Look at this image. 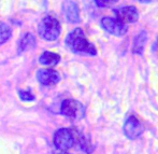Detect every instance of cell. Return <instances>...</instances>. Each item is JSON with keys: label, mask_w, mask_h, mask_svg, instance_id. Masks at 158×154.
I'll use <instances>...</instances> for the list:
<instances>
[{"label": "cell", "mask_w": 158, "mask_h": 154, "mask_svg": "<svg viewBox=\"0 0 158 154\" xmlns=\"http://www.w3.org/2000/svg\"><path fill=\"white\" fill-rule=\"evenodd\" d=\"M66 44L72 52L77 54L92 55V56L97 54V49L92 42L88 41L81 28H75L67 36Z\"/></svg>", "instance_id": "1"}, {"label": "cell", "mask_w": 158, "mask_h": 154, "mask_svg": "<svg viewBox=\"0 0 158 154\" xmlns=\"http://www.w3.org/2000/svg\"><path fill=\"white\" fill-rule=\"evenodd\" d=\"M60 24L55 17L53 16H46L40 22L38 31L41 38L48 41H53L56 40L60 35Z\"/></svg>", "instance_id": "2"}, {"label": "cell", "mask_w": 158, "mask_h": 154, "mask_svg": "<svg viewBox=\"0 0 158 154\" xmlns=\"http://www.w3.org/2000/svg\"><path fill=\"white\" fill-rule=\"evenodd\" d=\"M53 142L57 150L67 151L75 142V131L70 128H59L55 131Z\"/></svg>", "instance_id": "3"}, {"label": "cell", "mask_w": 158, "mask_h": 154, "mask_svg": "<svg viewBox=\"0 0 158 154\" xmlns=\"http://www.w3.org/2000/svg\"><path fill=\"white\" fill-rule=\"evenodd\" d=\"M61 113L67 118L73 120H80L85 115V108L80 101L74 99H66L61 102Z\"/></svg>", "instance_id": "4"}, {"label": "cell", "mask_w": 158, "mask_h": 154, "mask_svg": "<svg viewBox=\"0 0 158 154\" xmlns=\"http://www.w3.org/2000/svg\"><path fill=\"white\" fill-rule=\"evenodd\" d=\"M101 26L106 31L113 36L122 37L128 31V27L125 23L117 19L116 17H102L101 19Z\"/></svg>", "instance_id": "5"}, {"label": "cell", "mask_w": 158, "mask_h": 154, "mask_svg": "<svg viewBox=\"0 0 158 154\" xmlns=\"http://www.w3.org/2000/svg\"><path fill=\"white\" fill-rule=\"evenodd\" d=\"M123 130L127 138L137 139L143 134L144 127L137 118L133 117V115H130V117L127 118V120L125 121Z\"/></svg>", "instance_id": "6"}, {"label": "cell", "mask_w": 158, "mask_h": 154, "mask_svg": "<svg viewBox=\"0 0 158 154\" xmlns=\"http://www.w3.org/2000/svg\"><path fill=\"white\" fill-rule=\"evenodd\" d=\"M113 12H114L117 19H119L125 24L135 23L139 19V12L133 6H119L117 9H114Z\"/></svg>", "instance_id": "7"}, {"label": "cell", "mask_w": 158, "mask_h": 154, "mask_svg": "<svg viewBox=\"0 0 158 154\" xmlns=\"http://www.w3.org/2000/svg\"><path fill=\"white\" fill-rule=\"evenodd\" d=\"M37 79L42 85L52 86L58 83L60 77L59 73L53 69H40L37 72Z\"/></svg>", "instance_id": "8"}, {"label": "cell", "mask_w": 158, "mask_h": 154, "mask_svg": "<svg viewBox=\"0 0 158 154\" xmlns=\"http://www.w3.org/2000/svg\"><path fill=\"white\" fill-rule=\"evenodd\" d=\"M63 10L69 22H71V23H79L81 21L79 6H77V4L74 1L66 0L63 3Z\"/></svg>", "instance_id": "9"}, {"label": "cell", "mask_w": 158, "mask_h": 154, "mask_svg": "<svg viewBox=\"0 0 158 154\" xmlns=\"http://www.w3.org/2000/svg\"><path fill=\"white\" fill-rule=\"evenodd\" d=\"M146 40H148V35H146L145 30H142L138 33L133 39L132 44V52L135 54H142L144 51V46H145Z\"/></svg>", "instance_id": "10"}, {"label": "cell", "mask_w": 158, "mask_h": 154, "mask_svg": "<svg viewBox=\"0 0 158 154\" xmlns=\"http://www.w3.org/2000/svg\"><path fill=\"white\" fill-rule=\"evenodd\" d=\"M35 46V38L31 33L27 32L22 37L19 43V53L25 52V51L31 50Z\"/></svg>", "instance_id": "11"}, {"label": "cell", "mask_w": 158, "mask_h": 154, "mask_svg": "<svg viewBox=\"0 0 158 154\" xmlns=\"http://www.w3.org/2000/svg\"><path fill=\"white\" fill-rule=\"evenodd\" d=\"M60 61V56L56 53L53 52H44L41 54L39 58V62L41 65L44 66H55Z\"/></svg>", "instance_id": "12"}, {"label": "cell", "mask_w": 158, "mask_h": 154, "mask_svg": "<svg viewBox=\"0 0 158 154\" xmlns=\"http://www.w3.org/2000/svg\"><path fill=\"white\" fill-rule=\"evenodd\" d=\"M11 37V29L8 25L0 22V44L6 42Z\"/></svg>", "instance_id": "13"}, {"label": "cell", "mask_w": 158, "mask_h": 154, "mask_svg": "<svg viewBox=\"0 0 158 154\" xmlns=\"http://www.w3.org/2000/svg\"><path fill=\"white\" fill-rule=\"evenodd\" d=\"M19 95L21 97L22 100L24 101H31V100H35V95L30 92V90H25V91H19Z\"/></svg>", "instance_id": "14"}, {"label": "cell", "mask_w": 158, "mask_h": 154, "mask_svg": "<svg viewBox=\"0 0 158 154\" xmlns=\"http://www.w3.org/2000/svg\"><path fill=\"white\" fill-rule=\"evenodd\" d=\"M95 2L100 8H106V6H112L115 2H117V0H95Z\"/></svg>", "instance_id": "15"}, {"label": "cell", "mask_w": 158, "mask_h": 154, "mask_svg": "<svg viewBox=\"0 0 158 154\" xmlns=\"http://www.w3.org/2000/svg\"><path fill=\"white\" fill-rule=\"evenodd\" d=\"M140 2H143V3H148V2H151L152 0H139Z\"/></svg>", "instance_id": "16"}, {"label": "cell", "mask_w": 158, "mask_h": 154, "mask_svg": "<svg viewBox=\"0 0 158 154\" xmlns=\"http://www.w3.org/2000/svg\"><path fill=\"white\" fill-rule=\"evenodd\" d=\"M63 154H70V153H63Z\"/></svg>", "instance_id": "17"}]
</instances>
